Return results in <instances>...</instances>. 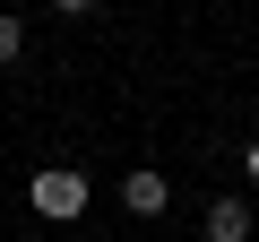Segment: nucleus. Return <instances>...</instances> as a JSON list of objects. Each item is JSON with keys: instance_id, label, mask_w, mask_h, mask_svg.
Here are the masks:
<instances>
[{"instance_id": "nucleus-3", "label": "nucleus", "mask_w": 259, "mask_h": 242, "mask_svg": "<svg viewBox=\"0 0 259 242\" xmlns=\"http://www.w3.org/2000/svg\"><path fill=\"white\" fill-rule=\"evenodd\" d=\"M207 242H250V199H207Z\"/></svg>"}, {"instance_id": "nucleus-5", "label": "nucleus", "mask_w": 259, "mask_h": 242, "mask_svg": "<svg viewBox=\"0 0 259 242\" xmlns=\"http://www.w3.org/2000/svg\"><path fill=\"white\" fill-rule=\"evenodd\" d=\"M250 173H259V139H250Z\"/></svg>"}, {"instance_id": "nucleus-4", "label": "nucleus", "mask_w": 259, "mask_h": 242, "mask_svg": "<svg viewBox=\"0 0 259 242\" xmlns=\"http://www.w3.org/2000/svg\"><path fill=\"white\" fill-rule=\"evenodd\" d=\"M18 52H26V26H18V18H0V69H9Z\"/></svg>"}, {"instance_id": "nucleus-1", "label": "nucleus", "mask_w": 259, "mask_h": 242, "mask_svg": "<svg viewBox=\"0 0 259 242\" xmlns=\"http://www.w3.org/2000/svg\"><path fill=\"white\" fill-rule=\"evenodd\" d=\"M26 208H35V216H52V225L87 216V173H78V165H44V173L26 182Z\"/></svg>"}, {"instance_id": "nucleus-2", "label": "nucleus", "mask_w": 259, "mask_h": 242, "mask_svg": "<svg viewBox=\"0 0 259 242\" xmlns=\"http://www.w3.org/2000/svg\"><path fill=\"white\" fill-rule=\"evenodd\" d=\"M164 199H173V190H164V173H147V165L121 182V208H130V216H164Z\"/></svg>"}]
</instances>
